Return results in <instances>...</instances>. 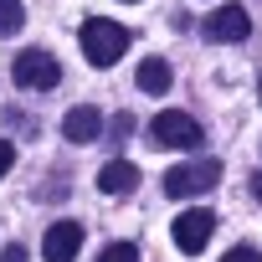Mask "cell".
<instances>
[{
	"label": "cell",
	"mask_w": 262,
	"mask_h": 262,
	"mask_svg": "<svg viewBox=\"0 0 262 262\" xmlns=\"http://www.w3.org/2000/svg\"><path fill=\"white\" fill-rule=\"evenodd\" d=\"M128 36H134V31H123L118 21L93 16V21H82V57H88L93 67H113V62L128 52Z\"/></svg>",
	"instance_id": "cell-1"
},
{
	"label": "cell",
	"mask_w": 262,
	"mask_h": 262,
	"mask_svg": "<svg viewBox=\"0 0 262 262\" xmlns=\"http://www.w3.org/2000/svg\"><path fill=\"white\" fill-rule=\"evenodd\" d=\"M77 252H82V226L77 221H57L41 242V262H77Z\"/></svg>",
	"instance_id": "cell-7"
},
{
	"label": "cell",
	"mask_w": 262,
	"mask_h": 262,
	"mask_svg": "<svg viewBox=\"0 0 262 262\" xmlns=\"http://www.w3.org/2000/svg\"><path fill=\"white\" fill-rule=\"evenodd\" d=\"M134 185H139V170L128 165V160H108V165L98 170V190H103V195H128Z\"/></svg>",
	"instance_id": "cell-9"
},
{
	"label": "cell",
	"mask_w": 262,
	"mask_h": 262,
	"mask_svg": "<svg viewBox=\"0 0 262 262\" xmlns=\"http://www.w3.org/2000/svg\"><path fill=\"white\" fill-rule=\"evenodd\" d=\"M62 134H67L72 144H93V139L103 134V113H98L93 103H77V108L62 118Z\"/></svg>",
	"instance_id": "cell-8"
},
{
	"label": "cell",
	"mask_w": 262,
	"mask_h": 262,
	"mask_svg": "<svg viewBox=\"0 0 262 262\" xmlns=\"http://www.w3.org/2000/svg\"><path fill=\"white\" fill-rule=\"evenodd\" d=\"M21 21H26L21 0H0V36H16V31H21Z\"/></svg>",
	"instance_id": "cell-11"
},
{
	"label": "cell",
	"mask_w": 262,
	"mask_h": 262,
	"mask_svg": "<svg viewBox=\"0 0 262 262\" xmlns=\"http://www.w3.org/2000/svg\"><path fill=\"white\" fill-rule=\"evenodd\" d=\"M247 31H252V16L242 11V6H221V11H211L206 16V26H201V36L206 41H247Z\"/></svg>",
	"instance_id": "cell-5"
},
{
	"label": "cell",
	"mask_w": 262,
	"mask_h": 262,
	"mask_svg": "<svg viewBox=\"0 0 262 262\" xmlns=\"http://www.w3.org/2000/svg\"><path fill=\"white\" fill-rule=\"evenodd\" d=\"M211 231H216V216H211V211H201V206L175 216V247H180L185 257H195V252L211 242Z\"/></svg>",
	"instance_id": "cell-6"
},
{
	"label": "cell",
	"mask_w": 262,
	"mask_h": 262,
	"mask_svg": "<svg viewBox=\"0 0 262 262\" xmlns=\"http://www.w3.org/2000/svg\"><path fill=\"white\" fill-rule=\"evenodd\" d=\"M221 262H262V252H252V247H236V252H226Z\"/></svg>",
	"instance_id": "cell-14"
},
{
	"label": "cell",
	"mask_w": 262,
	"mask_h": 262,
	"mask_svg": "<svg viewBox=\"0 0 262 262\" xmlns=\"http://www.w3.org/2000/svg\"><path fill=\"white\" fill-rule=\"evenodd\" d=\"M170 62H160V57H149V62H139V88L144 93H170Z\"/></svg>",
	"instance_id": "cell-10"
},
{
	"label": "cell",
	"mask_w": 262,
	"mask_h": 262,
	"mask_svg": "<svg viewBox=\"0 0 262 262\" xmlns=\"http://www.w3.org/2000/svg\"><path fill=\"white\" fill-rule=\"evenodd\" d=\"M98 262H139V247L134 242H113V247H103Z\"/></svg>",
	"instance_id": "cell-12"
},
{
	"label": "cell",
	"mask_w": 262,
	"mask_h": 262,
	"mask_svg": "<svg viewBox=\"0 0 262 262\" xmlns=\"http://www.w3.org/2000/svg\"><path fill=\"white\" fill-rule=\"evenodd\" d=\"M252 195H257V201H262V175H257V180H252Z\"/></svg>",
	"instance_id": "cell-16"
},
{
	"label": "cell",
	"mask_w": 262,
	"mask_h": 262,
	"mask_svg": "<svg viewBox=\"0 0 262 262\" xmlns=\"http://www.w3.org/2000/svg\"><path fill=\"white\" fill-rule=\"evenodd\" d=\"M216 180H221V165H216V160H185V165H175V170L165 175V195H170V201H190V195L211 190Z\"/></svg>",
	"instance_id": "cell-2"
},
{
	"label": "cell",
	"mask_w": 262,
	"mask_h": 262,
	"mask_svg": "<svg viewBox=\"0 0 262 262\" xmlns=\"http://www.w3.org/2000/svg\"><path fill=\"white\" fill-rule=\"evenodd\" d=\"M257 93H262V82H257Z\"/></svg>",
	"instance_id": "cell-17"
},
{
	"label": "cell",
	"mask_w": 262,
	"mask_h": 262,
	"mask_svg": "<svg viewBox=\"0 0 262 262\" xmlns=\"http://www.w3.org/2000/svg\"><path fill=\"white\" fill-rule=\"evenodd\" d=\"M149 139L165 144V149H201V123L180 108H165L155 123H149Z\"/></svg>",
	"instance_id": "cell-3"
},
{
	"label": "cell",
	"mask_w": 262,
	"mask_h": 262,
	"mask_svg": "<svg viewBox=\"0 0 262 262\" xmlns=\"http://www.w3.org/2000/svg\"><path fill=\"white\" fill-rule=\"evenodd\" d=\"M11 72H16V88H26V93H52L62 82V67L52 52H21Z\"/></svg>",
	"instance_id": "cell-4"
},
{
	"label": "cell",
	"mask_w": 262,
	"mask_h": 262,
	"mask_svg": "<svg viewBox=\"0 0 262 262\" xmlns=\"http://www.w3.org/2000/svg\"><path fill=\"white\" fill-rule=\"evenodd\" d=\"M128 6H134V0H128Z\"/></svg>",
	"instance_id": "cell-18"
},
{
	"label": "cell",
	"mask_w": 262,
	"mask_h": 262,
	"mask_svg": "<svg viewBox=\"0 0 262 262\" xmlns=\"http://www.w3.org/2000/svg\"><path fill=\"white\" fill-rule=\"evenodd\" d=\"M0 262H26V252H21V247H6V257H0Z\"/></svg>",
	"instance_id": "cell-15"
},
{
	"label": "cell",
	"mask_w": 262,
	"mask_h": 262,
	"mask_svg": "<svg viewBox=\"0 0 262 262\" xmlns=\"http://www.w3.org/2000/svg\"><path fill=\"white\" fill-rule=\"evenodd\" d=\"M11 165H16V149H11V139H0V180L11 175Z\"/></svg>",
	"instance_id": "cell-13"
}]
</instances>
